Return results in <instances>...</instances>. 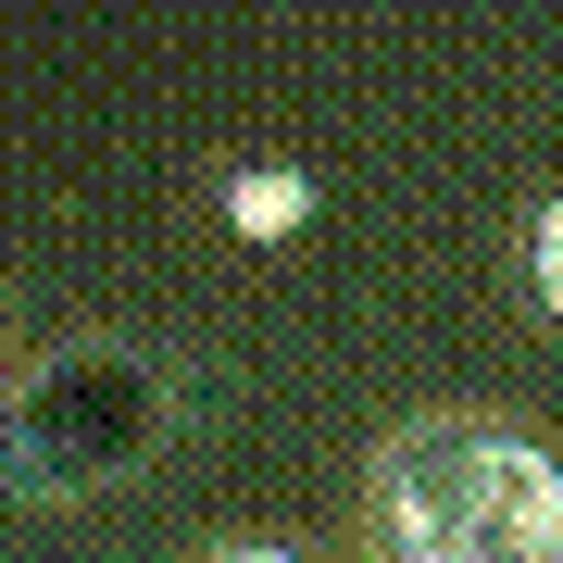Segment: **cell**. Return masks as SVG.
I'll return each instance as SVG.
<instances>
[{"mask_svg": "<svg viewBox=\"0 0 563 563\" xmlns=\"http://www.w3.org/2000/svg\"><path fill=\"white\" fill-rule=\"evenodd\" d=\"M225 225H239V239H288V225H313V188L288 176V163H239V176H225Z\"/></svg>", "mask_w": 563, "mask_h": 563, "instance_id": "cell-3", "label": "cell"}, {"mask_svg": "<svg viewBox=\"0 0 563 563\" xmlns=\"http://www.w3.org/2000/svg\"><path fill=\"white\" fill-rule=\"evenodd\" d=\"M526 288H539V313L563 325V201H539V225H526Z\"/></svg>", "mask_w": 563, "mask_h": 563, "instance_id": "cell-4", "label": "cell"}, {"mask_svg": "<svg viewBox=\"0 0 563 563\" xmlns=\"http://www.w3.org/2000/svg\"><path fill=\"white\" fill-rule=\"evenodd\" d=\"M376 563H401V551H376Z\"/></svg>", "mask_w": 563, "mask_h": 563, "instance_id": "cell-6", "label": "cell"}, {"mask_svg": "<svg viewBox=\"0 0 563 563\" xmlns=\"http://www.w3.org/2000/svg\"><path fill=\"white\" fill-rule=\"evenodd\" d=\"M0 376H13V363H0Z\"/></svg>", "mask_w": 563, "mask_h": 563, "instance_id": "cell-7", "label": "cell"}, {"mask_svg": "<svg viewBox=\"0 0 563 563\" xmlns=\"http://www.w3.org/2000/svg\"><path fill=\"white\" fill-rule=\"evenodd\" d=\"M163 426H176V376L139 339H63L51 363L0 376V488L38 514L101 501L163 451Z\"/></svg>", "mask_w": 563, "mask_h": 563, "instance_id": "cell-2", "label": "cell"}, {"mask_svg": "<svg viewBox=\"0 0 563 563\" xmlns=\"http://www.w3.org/2000/svg\"><path fill=\"white\" fill-rule=\"evenodd\" d=\"M376 551H401V563H539V551H563V451L501 426V413L388 426Z\"/></svg>", "mask_w": 563, "mask_h": 563, "instance_id": "cell-1", "label": "cell"}, {"mask_svg": "<svg viewBox=\"0 0 563 563\" xmlns=\"http://www.w3.org/2000/svg\"><path fill=\"white\" fill-rule=\"evenodd\" d=\"M201 563H313V551H288V539H225V551H201Z\"/></svg>", "mask_w": 563, "mask_h": 563, "instance_id": "cell-5", "label": "cell"}]
</instances>
